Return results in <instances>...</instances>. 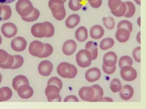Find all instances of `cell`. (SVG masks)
Instances as JSON below:
<instances>
[{"label": "cell", "mask_w": 146, "mask_h": 109, "mask_svg": "<svg viewBox=\"0 0 146 109\" xmlns=\"http://www.w3.org/2000/svg\"><path fill=\"white\" fill-rule=\"evenodd\" d=\"M5 99V94L2 88H0V102L4 101Z\"/></svg>", "instance_id": "cell-51"}, {"label": "cell", "mask_w": 146, "mask_h": 109, "mask_svg": "<svg viewBox=\"0 0 146 109\" xmlns=\"http://www.w3.org/2000/svg\"><path fill=\"white\" fill-rule=\"evenodd\" d=\"M60 91V90L56 86L53 85H48L45 89V94L47 96L48 94L51 93L55 92V93H59Z\"/></svg>", "instance_id": "cell-41"}, {"label": "cell", "mask_w": 146, "mask_h": 109, "mask_svg": "<svg viewBox=\"0 0 146 109\" xmlns=\"http://www.w3.org/2000/svg\"><path fill=\"white\" fill-rule=\"evenodd\" d=\"M9 54L6 51L2 49H0V64L5 62L8 58Z\"/></svg>", "instance_id": "cell-45"}, {"label": "cell", "mask_w": 146, "mask_h": 109, "mask_svg": "<svg viewBox=\"0 0 146 109\" xmlns=\"http://www.w3.org/2000/svg\"><path fill=\"white\" fill-rule=\"evenodd\" d=\"M75 36L76 40L80 42H83L88 38V32L87 28L84 26L79 27L75 31Z\"/></svg>", "instance_id": "cell-21"}, {"label": "cell", "mask_w": 146, "mask_h": 109, "mask_svg": "<svg viewBox=\"0 0 146 109\" xmlns=\"http://www.w3.org/2000/svg\"><path fill=\"white\" fill-rule=\"evenodd\" d=\"M47 98L48 102H61L62 98L58 93H51L47 95Z\"/></svg>", "instance_id": "cell-38"}, {"label": "cell", "mask_w": 146, "mask_h": 109, "mask_svg": "<svg viewBox=\"0 0 146 109\" xmlns=\"http://www.w3.org/2000/svg\"><path fill=\"white\" fill-rule=\"evenodd\" d=\"M53 69L52 64L48 60H43L41 61L38 66L39 73L42 76H48L51 73Z\"/></svg>", "instance_id": "cell-8"}, {"label": "cell", "mask_w": 146, "mask_h": 109, "mask_svg": "<svg viewBox=\"0 0 146 109\" xmlns=\"http://www.w3.org/2000/svg\"><path fill=\"white\" fill-rule=\"evenodd\" d=\"M56 3H59V4L64 5V2L62 0H49L48 3L49 8L50 9L53 5L56 4Z\"/></svg>", "instance_id": "cell-48"}, {"label": "cell", "mask_w": 146, "mask_h": 109, "mask_svg": "<svg viewBox=\"0 0 146 109\" xmlns=\"http://www.w3.org/2000/svg\"><path fill=\"white\" fill-rule=\"evenodd\" d=\"M114 40L111 37H107L103 39L100 43V48L105 51L112 48L114 45Z\"/></svg>", "instance_id": "cell-24"}, {"label": "cell", "mask_w": 146, "mask_h": 109, "mask_svg": "<svg viewBox=\"0 0 146 109\" xmlns=\"http://www.w3.org/2000/svg\"><path fill=\"white\" fill-rule=\"evenodd\" d=\"M134 1H135V2L137 5H140V4H141V3H140V0H134Z\"/></svg>", "instance_id": "cell-55"}, {"label": "cell", "mask_w": 146, "mask_h": 109, "mask_svg": "<svg viewBox=\"0 0 146 109\" xmlns=\"http://www.w3.org/2000/svg\"><path fill=\"white\" fill-rule=\"evenodd\" d=\"M24 84H29V82L27 78L23 75H18L13 79L12 86L16 91L20 86Z\"/></svg>", "instance_id": "cell-20"}, {"label": "cell", "mask_w": 146, "mask_h": 109, "mask_svg": "<svg viewBox=\"0 0 146 109\" xmlns=\"http://www.w3.org/2000/svg\"><path fill=\"white\" fill-rule=\"evenodd\" d=\"M111 13L115 16L121 17L124 15L126 12V5L125 2H121L120 6L115 10H111Z\"/></svg>", "instance_id": "cell-28"}, {"label": "cell", "mask_w": 146, "mask_h": 109, "mask_svg": "<svg viewBox=\"0 0 146 109\" xmlns=\"http://www.w3.org/2000/svg\"><path fill=\"white\" fill-rule=\"evenodd\" d=\"M14 57L11 54H9L8 56V58L6 61L2 64H0V68L2 69H10L13 65L14 63Z\"/></svg>", "instance_id": "cell-36"}, {"label": "cell", "mask_w": 146, "mask_h": 109, "mask_svg": "<svg viewBox=\"0 0 146 109\" xmlns=\"http://www.w3.org/2000/svg\"><path fill=\"white\" fill-rule=\"evenodd\" d=\"M102 3V0H96V1L92 2H89V4L90 6L95 9L99 8V7L101 6Z\"/></svg>", "instance_id": "cell-47"}, {"label": "cell", "mask_w": 146, "mask_h": 109, "mask_svg": "<svg viewBox=\"0 0 146 109\" xmlns=\"http://www.w3.org/2000/svg\"><path fill=\"white\" fill-rule=\"evenodd\" d=\"M33 9V5L30 0H18L15 4L16 11L21 17L29 15Z\"/></svg>", "instance_id": "cell-1"}, {"label": "cell", "mask_w": 146, "mask_h": 109, "mask_svg": "<svg viewBox=\"0 0 146 109\" xmlns=\"http://www.w3.org/2000/svg\"><path fill=\"white\" fill-rule=\"evenodd\" d=\"M31 32L33 36L42 38L46 36L47 33V27L43 23L34 24L31 28Z\"/></svg>", "instance_id": "cell-4"}, {"label": "cell", "mask_w": 146, "mask_h": 109, "mask_svg": "<svg viewBox=\"0 0 146 109\" xmlns=\"http://www.w3.org/2000/svg\"><path fill=\"white\" fill-rule=\"evenodd\" d=\"M44 48L42 52L38 56L39 58H44L50 56L52 52H53V48L51 45L48 43H44Z\"/></svg>", "instance_id": "cell-29"}, {"label": "cell", "mask_w": 146, "mask_h": 109, "mask_svg": "<svg viewBox=\"0 0 146 109\" xmlns=\"http://www.w3.org/2000/svg\"><path fill=\"white\" fill-rule=\"evenodd\" d=\"M80 17L76 14H73L68 16L65 21L66 26L68 28L75 27L80 22Z\"/></svg>", "instance_id": "cell-18"}, {"label": "cell", "mask_w": 146, "mask_h": 109, "mask_svg": "<svg viewBox=\"0 0 146 109\" xmlns=\"http://www.w3.org/2000/svg\"><path fill=\"white\" fill-rule=\"evenodd\" d=\"M104 26L108 30H112L115 27V21L113 18L108 17V18H102Z\"/></svg>", "instance_id": "cell-35"}, {"label": "cell", "mask_w": 146, "mask_h": 109, "mask_svg": "<svg viewBox=\"0 0 146 109\" xmlns=\"http://www.w3.org/2000/svg\"><path fill=\"white\" fill-rule=\"evenodd\" d=\"M88 2H94V1H96V0H87Z\"/></svg>", "instance_id": "cell-57"}, {"label": "cell", "mask_w": 146, "mask_h": 109, "mask_svg": "<svg viewBox=\"0 0 146 109\" xmlns=\"http://www.w3.org/2000/svg\"><path fill=\"white\" fill-rule=\"evenodd\" d=\"M72 72V64L67 62L60 63L57 67V73L62 77L69 78Z\"/></svg>", "instance_id": "cell-7"}, {"label": "cell", "mask_w": 146, "mask_h": 109, "mask_svg": "<svg viewBox=\"0 0 146 109\" xmlns=\"http://www.w3.org/2000/svg\"><path fill=\"white\" fill-rule=\"evenodd\" d=\"M98 102H113L112 98L110 97H102L99 100Z\"/></svg>", "instance_id": "cell-50"}, {"label": "cell", "mask_w": 146, "mask_h": 109, "mask_svg": "<svg viewBox=\"0 0 146 109\" xmlns=\"http://www.w3.org/2000/svg\"><path fill=\"white\" fill-rule=\"evenodd\" d=\"M121 83L120 81L117 78L113 79L110 83V89L113 93L119 92L121 88Z\"/></svg>", "instance_id": "cell-31"}, {"label": "cell", "mask_w": 146, "mask_h": 109, "mask_svg": "<svg viewBox=\"0 0 146 109\" xmlns=\"http://www.w3.org/2000/svg\"><path fill=\"white\" fill-rule=\"evenodd\" d=\"M52 15L58 20H63L66 15V10L63 5L56 3L53 5L50 8Z\"/></svg>", "instance_id": "cell-6"}, {"label": "cell", "mask_w": 146, "mask_h": 109, "mask_svg": "<svg viewBox=\"0 0 146 109\" xmlns=\"http://www.w3.org/2000/svg\"><path fill=\"white\" fill-rule=\"evenodd\" d=\"M1 11H2V5H0V15L1 14Z\"/></svg>", "instance_id": "cell-59"}, {"label": "cell", "mask_w": 146, "mask_h": 109, "mask_svg": "<svg viewBox=\"0 0 146 109\" xmlns=\"http://www.w3.org/2000/svg\"><path fill=\"white\" fill-rule=\"evenodd\" d=\"M2 89L3 90L4 94H5L4 101L9 100L11 98L13 95V92L10 89V88H9V87H2Z\"/></svg>", "instance_id": "cell-43"}, {"label": "cell", "mask_w": 146, "mask_h": 109, "mask_svg": "<svg viewBox=\"0 0 146 109\" xmlns=\"http://www.w3.org/2000/svg\"><path fill=\"white\" fill-rule=\"evenodd\" d=\"M2 77L1 74L0 73V83H1V82H2Z\"/></svg>", "instance_id": "cell-56"}, {"label": "cell", "mask_w": 146, "mask_h": 109, "mask_svg": "<svg viewBox=\"0 0 146 109\" xmlns=\"http://www.w3.org/2000/svg\"><path fill=\"white\" fill-rule=\"evenodd\" d=\"M17 91L18 95L22 99H29L34 94V90L29 84H24L20 86Z\"/></svg>", "instance_id": "cell-12"}, {"label": "cell", "mask_w": 146, "mask_h": 109, "mask_svg": "<svg viewBox=\"0 0 146 109\" xmlns=\"http://www.w3.org/2000/svg\"><path fill=\"white\" fill-rule=\"evenodd\" d=\"M86 49L88 50L92 55V60H95L98 57V45L97 43L93 41H88L85 46Z\"/></svg>", "instance_id": "cell-22"}, {"label": "cell", "mask_w": 146, "mask_h": 109, "mask_svg": "<svg viewBox=\"0 0 146 109\" xmlns=\"http://www.w3.org/2000/svg\"><path fill=\"white\" fill-rule=\"evenodd\" d=\"M115 37L118 41L120 43H125L129 39L130 32L126 29L118 28L116 32Z\"/></svg>", "instance_id": "cell-19"}, {"label": "cell", "mask_w": 146, "mask_h": 109, "mask_svg": "<svg viewBox=\"0 0 146 109\" xmlns=\"http://www.w3.org/2000/svg\"><path fill=\"white\" fill-rule=\"evenodd\" d=\"M39 15H40L39 11L37 9L34 7L33 11L29 15H27L26 16H24V17H21V18L25 22H34V21L37 20L38 18H39Z\"/></svg>", "instance_id": "cell-25"}, {"label": "cell", "mask_w": 146, "mask_h": 109, "mask_svg": "<svg viewBox=\"0 0 146 109\" xmlns=\"http://www.w3.org/2000/svg\"><path fill=\"white\" fill-rule=\"evenodd\" d=\"M44 44L40 41L34 40L30 44L29 47V53L33 56L38 57L43 51Z\"/></svg>", "instance_id": "cell-10"}, {"label": "cell", "mask_w": 146, "mask_h": 109, "mask_svg": "<svg viewBox=\"0 0 146 109\" xmlns=\"http://www.w3.org/2000/svg\"><path fill=\"white\" fill-rule=\"evenodd\" d=\"M140 17H139V18H138V19L137 20V24H138V25H139V27H140Z\"/></svg>", "instance_id": "cell-54"}, {"label": "cell", "mask_w": 146, "mask_h": 109, "mask_svg": "<svg viewBox=\"0 0 146 109\" xmlns=\"http://www.w3.org/2000/svg\"><path fill=\"white\" fill-rule=\"evenodd\" d=\"M118 64L120 68L127 65L132 66L133 64V60L132 58L128 56H123L120 58Z\"/></svg>", "instance_id": "cell-30"}, {"label": "cell", "mask_w": 146, "mask_h": 109, "mask_svg": "<svg viewBox=\"0 0 146 109\" xmlns=\"http://www.w3.org/2000/svg\"><path fill=\"white\" fill-rule=\"evenodd\" d=\"M14 63L10 69H16L21 67L24 62V59L21 55H14Z\"/></svg>", "instance_id": "cell-33"}, {"label": "cell", "mask_w": 146, "mask_h": 109, "mask_svg": "<svg viewBox=\"0 0 146 109\" xmlns=\"http://www.w3.org/2000/svg\"><path fill=\"white\" fill-rule=\"evenodd\" d=\"M121 77L125 81H132L135 80L137 76L136 70L131 66H124L120 70Z\"/></svg>", "instance_id": "cell-3"}, {"label": "cell", "mask_w": 146, "mask_h": 109, "mask_svg": "<svg viewBox=\"0 0 146 109\" xmlns=\"http://www.w3.org/2000/svg\"><path fill=\"white\" fill-rule=\"evenodd\" d=\"M1 31L4 36L7 38H11L16 35L17 33V27L14 23L8 22L2 24Z\"/></svg>", "instance_id": "cell-5"}, {"label": "cell", "mask_w": 146, "mask_h": 109, "mask_svg": "<svg viewBox=\"0 0 146 109\" xmlns=\"http://www.w3.org/2000/svg\"><path fill=\"white\" fill-rule=\"evenodd\" d=\"M125 3L126 5V12L124 16L128 18H131L133 16L135 12V6L131 1H126Z\"/></svg>", "instance_id": "cell-27"}, {"label": "cell", "mask_w": 146, "mask_h": 109, "mask_svg": "<svg viewBox=\"0 0 146 109\" xmlns=\"http://www.w3.org/2000/svg\"><path fill=\"white\" fill-rule=\"evenodd\" d=\"M82 0H69L68 7L72 11H78L82 7Z\"/></svg>", "instance_id": "cell-32"}, {"label": "cell", "mask_w": 146, "mask_h": 109, "mask_svg": "<svg viewBox=\"0 0 146 109\" xmlns=\"http://www.w3.org/2000/svg\"><path fill=\"white\" fill-rule=\"evenodd\" d=\"M117 28H124L128 30L131 33L132 31V24L128 20H123L117 24Z\"/></svg>", "instance_id": "cell-34"}, {"label": "cell", "mask_w": 146, "mask_h": 109, "mask_svg": "<svg viewBox=\"0 0 146 109\" xmlns=\"http://www.w3.org/2000/svg\"><path fill=\"white\" fill-rule=\"evenodd\" d=\"M140 50L141 48L140 47H137L135 48L132 52V56L133 57V59L137 62H140Z\"/></svg>", "instance_id": "cell-42"}, {"label": "cell", "mask_w": 146, "mask_h": 109, "mask_svg": "<svg viewBox=\"0 0 146 109\" xmlns=\"http://www.w3.org/2000/svg\"><path fill=\"white\" fill-rule=\"evenodd\" d=\"M104 30L103 28L98 24L92 26L90 31V36L94 39H100L104 35Z\"/></svg>", "instance_id": "cell-17"}, {"label": "cell", "mask_w": 146, "mask_h": 109, "mask_svg": "<svg viewBox=\"0 0 146 109\" xmlns=\"http://www.w3.org/2000/svg\"><path fill=\"white\" fill-rule=\"evenodd\" d=\"M62 1H63L64 3V2L66 1V0H62Z\"/></svg>", "instance_id": "cell-60"}, {"label": "cell", "mask_w": 146, "mask_h": 109, "mask_svg": "<svg viewBox=\"0 0 146 109\" xmlns=\"http://www.w3.org/2000/svg\"><path fill=\"white\" fill-rule=\"evenodd\" d=\"M44 23L46 25L47 27V35H46V37H52L55 32V29L54 27L52 25V24L50 22H44Z\"/></svg>", "instance_id": "cell-40"}, {"label": "cell", "mask_w": 146, "mask_h": 109, "mask_svg": "<svg viewBox=\"0 0 146 109\" xmlns=\"http://www.w3.org/2000/svg\"><path fill=\"white\" fill-rule=\"evenodd\" d=\"M94 91V97L91 102H98V100L103 95V89L97 84L91 86Z\"/></svg>", "instance_id": "cell-26"}, {"label": "cell", "mask_w": 146, "mask_h": 109, "mask_svg": "<svg viewBox=\"0 0 146 109\" xmlns=\"http://www.w3.org/2000/svg\"><path fill=\"white\" fill-rule=\"evenodd\" d=\"M92 55L87 49L80 50L76 55V61L81 68H86L91 64Z\"/></svg>", "instance_id": "cell-2"}, {"label": "cell", "mask_w": 146, "mask_h": 109, "mask_svg": "<svg viewBox=\"0 0 146 109\" xmlns=\"http://www.w3.org/2000/svg\"><path fill=\"white\" fill-rule=\"evenodd\" d=\"M102 68L103 70V72L107 74H111L112 73H113L115 72V71L116 70V66H107L106 65H104V64H103L102 65Z\"/></svg>", "instance_id": "cell-44"}, {"label": "cell", "mask_w": 146, "mask_h": 109, "mask_svg": "<svg viewBox=\"0 0 146 109\" xmlns=\"http://www.w3.org/2000/svg\"><path fill=\"white\" fill-rule=\"evenodd\" d=\"M78 93L80 98L84 101L91 102L94 97V91L91 86L82 87L79 90Z\"/></svg>", "instance_id": "cell-11"}, {"label": "cell", "mask_w": 146, "mask_h": 109, "mask_svg": "<svg viewBox=\"0 0 146 109\" xmlns=\"http://www.w3.org/2000/svg\"><path fill=\"white\" fill-rule=\"evenodd\" d=\"M77 73H78V70L76 68L74 65H72V72L69 78H74V77H75V76L77 74Z\"/></svg>", "instance_id": "cell-49"}, {"label": "cell", "mask_w": 146, "mask_h": 109, "mask_svg": "<svg viewBox=\"0 0 146 109\" xmlns=\"http://www.w3.org/2000/svg\"><path fill=\"white\" fill-rule=\"evenodd\" d=\"M117 55L112 51L106 53L103 58V64L107 66H113L117 62Z\"/></svg>", "instance_id": "cell-15"}, {"label": "cell", "mask_w": 146, "mask_h": 109, "mask_svg": "<svg viewBox=\"0 0 146 109\" xmlns=\"http://www.w3.org/2000/svg\"><path fill=\"white\" fill-rule=\"evenodd\" d=\"M15 0H0V5L8 4L14 2Z\"/></svg>", "instance_id": "cell-52"}, {"label": "cell", "mask_w": 146, "mask_h": 109, "mask_svg": "<svg viewBox=\"0 0 146 109\" xmlns=\"http://www.w3.org/2000/svg\"><path fill=\"white\" fill-rule=\"evenodd\" d=\"M55 85L57 87H58L60 90L62 89L63 86V83L62 81L56 77H52L51 78H50L47 82V85Z\"/></svg>", "instance_id": "cell-37"}, {"label": "cell", "mask_w": 146, "mask_h": 109, "mask_svg": "<svg viewBox=\"0 0 146 109\" xmlns=\"http://www.w3.org/2000/svg\"><path fill=\"white\" fill-rule=\"evenodd\" d=\"M11 9L10 6L7 5H2V11L0 15V21L9 19L11 16Z\"/></svg>", "instance_id": "cell-23"}, {"label": "cell", "mask_w": 146, "mask_h": 109, "mask_svg": "<svg viewBox=\"0 0 146 109\" xmlns=\"http://www.w3.org/2000/svg\"><path fill=\"white\" fill-rule=\"evenodd\" d=\"M136 40L139 44H140V31H139L136 35Z\"/></svg>", "instance_id": "cell-53"}, {"label": "cell", "mask_w": 146, "mask_h": 109, "mask_svg": "<svg viewBox=\"0 0 146 109\" xmlns=\"http://www.w3.org/2000/svg\"><path fill=\"white\" fill-rule=\"evenodd\" d=\"M134 90L133 87L129 85H125L121 87L119 91V95L120 98L124 100H129L133 95Z\"/></svg>", "instance_id": "cell-16"}, {"label": "cell", "mask_w": 146, "mask_h": 109, "mask_svg": "<svg viewBox=\"0 0 146 109\" xmlns=\"http://www.w3.org/2000/svg\"><path fill=\"white\" fill-rule=\"evenodd\" d=\"M27 45V41L22 36L14 37L11 42V47L13 50L16 52H22L24 51Z\"/></svg>", "instance_id": "cell-9"}, {"label": "cell", "mask_w": 146, "mask_h": 109, "mask_svg": "<svg viewBox=\"0 0 146 109\" xmlns=\"http://www.w3.org/2000/svg\"><path fill=\"white\" fill-rule=\"evenodd\" d=\"M101 76V72L98 68H92L87 70L85 74V78L89 82H94L98 80Z\"/></svg>", "instance_id": "cell-13"}, {"label": "cell", "mask_w": 146, "mask_h": 109, "mask_svg": "<svg viewBox=\"0 0 146 109\" xmlns=\"http://www.w3.org/2000/svg\"><path fill=\"white\" fill-rule=\"evenodd\" d=\"M121 2V0H108V6L111 10H115L120 6Z\"/></svg>", "instance_id": "cell-39"}, {"label": "cell", "mask_w": 146, "mask_h": 109, "mask_svg": "<svg viewBox=\"0 0 146 109\" xmlns=\"http://www.w3.org/2000/svg\"><path fill=\"white\" fill-rule=\"evenodd\" d=\"M2 37L1 36V35H0V45L2 43Z\"/></svg>", "instance_id": "cell-58"}, {"label": "cell", "mask_w": 146, "mask_h": 109, "mask_svg": "<svg viewBox=\"0 0 146 109\" xmlns=\"http://www.w3.org/2000/svg\"><path fill=\"white\" fill-rule=\"evenodd\" d=\"M64 102H78L79 100L78 99V98L73 95H68L67 97H66L64 100Z\"/></svg>", "instance_id": "cell-46"}, {"label": "cell", "mask_w": 146, "mask_h": 109, "mask_svg": "<svg viewBox=\"0 0 146 109\" xmlns=\"http://www.w3.org/2000/svg\"><path fill=\"white\" fill-rule=\"evenodd\" d=\"M76 49V43L73 40H68L66 41L62 47L63 53L67 56L72 54Z\"/></svg>", "instance_id": "cell-14"}]
</instances>
